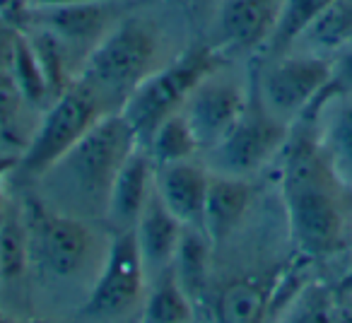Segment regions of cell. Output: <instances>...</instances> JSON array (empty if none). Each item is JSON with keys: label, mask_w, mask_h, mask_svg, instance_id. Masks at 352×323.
I'll return each instance as SVG.
<instances>
[{"label": "cell", "mask_w": 352, "mask_h": 323, "mask_svg": "<svg viewBox=\"0 0 352 323\" xmlns=\"http://www.w3.org/2000/svg\"><path fill=\"white\" fill-rule=\"evenodd\" d=\"M283 198L292 239L307 256L340 249L347 225L345 183L321 140L302 135L287 147Z\"/></svg>", "instance_id": "1"}, {"label": "cell", "mask_w": 352, "mask_h": 323, "mask_svg": "<svg viewBox=\"0 0 352 323\" xmlns=\"http://www.w3.org/2000/svg\"><path fill=\"white\" fill-rule=\"evenodd\" d=\"M138 145L135 131L121 111L107 113L39 181H51L56 201L63 208H73V217L107 215L113 181Z\"/></svg>", "instance_id": "2"}, {"label": "cell", "mask_w": 352, "mask_h": 323, "mask_svg": "<svg viewBox=\"0 0 352 323\" xmlns=\"http://www.w3.org/2000/svg\"><path fill=\"white\" fill-rule=\"evenodd\" d=\"M160 56L162 36L155 22L126 17L85 56L75 82L92 92L109 113H116L128 97L162 68Z\"/></svg>", "instance_id": "3"}, {"label": "cell", "mask_w": 352, "mask_h": 323, "mask_svg": "<svg viewBox=\"0 0 352 323\" xmlns=\"http://www.w3.org/2000/svg\"><path fill=\"white\" fill-rule=\"evenodd\" d=\"M225 63V56L215 46L198 44L176 56L171 63L157 68L123 104L121 116L135 131L138 142H145L162 121L179 113L191 92Z\"/></svg>", "instance_id": "4"}, {"label": "cell", "mask_w": 352, "mask_h": 323, "mask_svg": "<svg viewBox=\"0 0 352 323\" xmlns=\"http://www.w3.org/2000/svg\"><path fill=\"white\" fill-rule=\"evenodd\" d=\"M107 113L109 111L97 102L92 92H87L82 85L75 82L60 97L54 99L39 131L34 133L25 155L20 157L17 172L22 177L39 181L56 162L63 159L82 140L85 133Z\"/></svg>", "instance_id": "5"}, {"label": "cell", "mask_w": 352, "mask_h": 323, "mask_svg": "<svg viewBox=\"0 0 352 323\" xmlns=\"http://www.w3.org/2000/svg\"><path fill=\"white\" fill-rule=\"evenodd\" d=\"M331 75L333 58L314 51H289L268 58V68L258 82V99L275 118L292 123L316 109L331 85Z\"/></svg>", "instance_id": "6"}, {"label": "cell", "mask_w": 352, "mask_h": 323, "mask_svg": "<svg viewBox=\"0 0 352 323\" xmlns=\"http://www.w3.org/2000/svg\"><path fill=\"white\" fill-rule=\"evenodd\" d=\"M30 241V260L51 278H73L92 254V232L80 217L65 215L39 198H27L22 208Z\"/></svg>", "instance_id": "7"}, {"label": "cell", "mask_w": 352, "mask_h": 323, "mask_svg": "<svg viewBox=\"0 0 352 323\" xmlns=\"http://www.w3.org/2000/svg\"><path fill=\"white\" fill-rule=\"evenodd\" d=\"M287 135L289 123L275 118L256 94L234 128L206 150V167L212 174L249 179L287 145Z\"/></svg>", "instance_id": "8"}, {"label": "cell", "mask_w": 352, "mask_h": 323, "mask_svg": "<svg viewBox=\"0 0 352 323\" xmlns=\"http://www.w3.org/2000/svg\"><path fill=\"white\" fill-rule=\"evenodd\" d=\"M145 282L147 278L135 244V232H118L109 244L99 278L85 304V313L94 318L123 316L140 299Z\"/></svg>", "instance_id": "9"}, {"label": "cell", "mask_w": 352, "mask_h": 323, "mask_svg": "<svg viewBox=\"0 0 352 323\" xmlns=\"http://www.w3.org/2000/svg\"><path fill=\"white\" fill-rule=\"evenodd\" d=\"M246 107H249V97L244 85L217 70L193 89L182 113L196 135L201 152H206L234 128Z\"/></svg>", "instance_id": "10"}, {"label": "cell", "mask_w": 352, "mask_h": 323, "mask_svg": "<svg viewBox=\"0 0 352 323\" xmlns=\"http://www.w3.org/2000/svg\"><path fill=\"white\" fill-rule=\"evenodd\" d=\"M111 0H85L73 5L34 10L32 22L58 36L68 51L85 49L89 54L113 30L116 22H111Z\"/></svg>", "instance_id": "11"}, {"label": "cell", "mask_w": 352, "mask_h": 323, "mask_svg": "<svg viewBox=\"0 0 352 323\" xmlns=\"http://www.w3.org/2000/svg\"><path fill=\"white\" fill-rule=\"evenodd\" d=\"M208 179H210V172L196 157L171 162V164L155 167V191L166 205V210L184 227L203 230Z\"/></svg>", "instance_id": "12"}, {"label": "cell", "mask_w": 352, "mask_h": 323, "mask_svg": "<svg viewBox=\"0 0 352 323\" xmlns=\"http://www.w3.org/2000/svg\"><path fill=\"white\" fill-rule=\"evenodd\" d=\"M283 0H222L217 12L220 51L265 49L278 25Z\"/></svg>", "instance_id": "13"}, {"label": "cell", "mask_w": 352, "mask_h": 323, "mask_svg": "<svg viewBox=\"0 0 352 323\" xmlns=\"http://www.w3.org/2000/svg\"><path fill=\"white\" fill-rule=\"evenodd\" d=\"M152 191H155V162L145 147L138 145L123 162L109 196L104 217L111 225L113 234L135 230L138 217L145 210Z\"/></svg>", "instance_id": "14"}, {"label": "cell", "mask_w": 352, "mask_h": 323, "mask_svg": "<svg viewBox=\"0 0 352 323\" xmlns=\"http://www.w3.org/2000/svg\"><path fill=\"white\" fill-rule=\"evenodd\" d=\"M133 232H135V244L140 251L145 278L155 282L157 278L171 270L176 249H179V241L184 234V225L166 210L157 191H152Z\"/></svg>", "instance_id": "15"}, {"label": "cell", "mask_w": 352, "mask_h": 323, "mask_svg": "<svg viewBox=\"0 0 352 323\" xmlns=\"http://www.w3.org/2000/svg\"><path fill=\"white\" fill-rule=\"evenodd\" d=\"M251 201H254V188L249 179L210 172L206 210H203V232L212 246H220L239 227V222L249 212Z\"/></svg>", "instance_id": "16"}, {"label": "cell", "mask_w": 352, "mask_h": 323, "mask_svg": "<svg viewBox=\"0 0 352 323\" xmlns=\"http://www.w3.org/2000/svg\"><path fill=\"white\" fill-rule=\"evenodd\" d=\"M210 239L206 236L203 230L196 227H184L182 241L176 249L174 263H171V273H174L176 282L188 299H198L206 289L208 282V268H210Z\"/></svg>", "instance_id": "17"}, {"label": "cell", "mask_w": 352, "mask_h": 323, "mask_svg": "<svg viewBox=\"0 0 352 323\" xmlns=\"http://www.w3.org/2000/svg\"><path fill=\"white\" fill-rule=\"evenodd\" d=\"M333 0H283L278 15V25L270 36L268 46V58H278L289 51L297 49V44L304 39L309 30L314 27V22L323 15Z\"/></svg>", "instance_id": "18"}, {"label": "cell", "mask_w": 352, "mask_h": 323, "mask_svg": "<svg viewBox=\"0 0 352 323\" xmlns=\"http://www.w3.org/2000/svg\"><path fill=\"white\" fill-rule=\"evenodd\" d=\"M352 44V0H333L297 46L333 58Z\"/></svg>", "instance_id": "19"}, {"label": "cell", "mask_w": 352, "mask_h": 323, "mask_svg": "<svg viewBox=\"0 0 352 323\" xmlns=\"http://www.w3.org/2000/svg\"><path fill=\"white\" fill-rule=\"evenodd\" d=\"M147 152H150L155 167L160 164H171V162H184V159H193V157L201 152L196 135L188 128L184 113H174L166 121H162L160 126L152 131V135L142 142Z\"/></svg>", "instance_id": "20"}, {"label": "cell", "mask_w": 352, "mask_h": 323, "mask_svg": "<svg viewBox=\"0 0 352 323\" xmlns=\"http://www.w3.org/2000/svg\"><path fill=\"white\" fill-rule=\"evenodd\" d=\"M145 307H142L140 323H191L193 307L188 294L179 287L174 273H164L157 278Z\"/></svg>", "instance_id": "21"}, {"label": "cell", "mask_w": 352, "mask_h": 323, "mask_svg": "<svg viewBox=\"0 0 352 323\" xmlns=\"http://www.w3.org/2000/svg\"><path fill=\"white\" fill-rule=\"evenodd\" d=\"M30 265V241L22 210L0 215V282H15Z\"/></svg>", "instance_id": "22"}, {"label": "cell", "mask_w": 352, "mask_h": 323, "mask_svg": "<svg viewBox=\"0 0 352 323\" xmlns=\"http://www.w3.org/2000/svg\"><path fill=\"white\" fill-rule=\"evenodd\" d=\"M10 73L15 80V89L20 92L22 99H27L30 104H44L46 99H51L49 85H46L44 70L39 65L32 41L27 36V32L15 36L10 51Z\"/></svg>", "instance_id": "23"}, {"label": "cell", "mask_w": 352, "mask_h": 323, "mask_svg": "<svg viewBox=\"0 0 352 323\" xmlns=\"http://www.w3.org/2000/svg\"><path fill=\"white\" fill-rule=\"evenodd\" d=\"M220 323H263L265 294L256 282L239 280L225 287L217 302Z\"/></svg>", "instance_id": "24"}, {"label": "cell", "mask_w": 352, "mask_h": 323, "mask_svg": "<svg viewBox=\"0 0 352 323\" xmlns=\"http://www.w3.org/2000/svg\"><path fill=\"white\" fill-rule=\"evenodd\" d=\"M326 104H333V111L321 142L342 174L345 169H352V97H333Z\"/></svg>", "instance_id": "25"}, {"label": "cell", "mask_w": 352, "mask_h": 323, "mask_svg": "<svg viewBox=\"0 0 352 323\" xmlns=\"http://www.w3.org/2000/svg\"><path fill=\"white\" fill-rule=\"evenodd\" d=\"M27 36H30L32 49H34L41 70H44L51 99L60 97L68 89V49L58 36L41 30V27H34V32H27Z\"/></svg>", "instance_id": "26"}, {"label": "cell", "mask_w": 352, "mask_h": 323, "mask_svg": "<svg viewBox=\"0 0 352 323\" xmlns=\"http://www.w3.org/2000/svg\"><path fill=\"white\" fill-rule=\"evenodd\" d=\"M338 307L331 292L321 285H309L297 294L280 323H336Z\"/></svg>", "instance_id": "27"}, {"label": "cell", "mask_w": 352, "mask_h": 323, "mask_svg": "<svg viewBox=\"0 0 352 323\" xmlns=\"http://www.w3.org/2000/svg\"><path fill=\"white\" fill-rule=\"evenodd\" d=\"M333 97H352V44L333 56V75L331 85L323 92L321 102L316 107H323Z\"/></svg>", "instance_id": "28"}, {"label": "cell", "mask_w": 352, "mask_h": 323, "mask_svg": "<svg viewBox=\"0 0 352 323\" xmlns=\"http://www.w3.org/2000/svg\"><path fill=\"white\" fill-rule=\"evenodd\" d=\"M20 164V157H0V215L6 210V201H3V181L10 172H15Z\"/></svg>", "instance_id": "29"}, {"label": "cell", "mask_w": 352, "mask_h": 323, "mask_svg": "<svg viewBox=\"0 0 352 323\" xmlns=\"http://www.w3.org/2000/svg\"><path fill=\"white\" fill-rule=\"evenodd\" d=\"M32 10H41V8H60V5H73V3H85V0H27Z\"/></svg>", "instance_id": "30"}, {"label": "cell", "mask_w": 352, "mask_h": 323, "mask_svg": "<svg viewBox=\"0 0 352 323\" xmlns=\"http://www.w3.org/2000/svg\"><path fill=\"white\" fill-rule=\"evenodd\" d=\"M336 323H352V307L350 309H338V321Z\"/></svg>", "instance_id": "31"}, {"label": "cell", "mask_w": 352, "mask_h": 323, "mask_svg": "<svg viewBox=\"0 0 352 323\" xmlns=\"http://www.w3.org/2000/svg\"><path fill=\"white\" fill-rule=\"evenodd\" d=\"M0 323H12V321H10V318H8V316H6V313L0 311Z\"/></svg>", "instance_id": "32"}, {"label": "cell", "mask_w": 352, "mask_h": 323, "mask_svg": "<svg viewBox=\"0 0 352 323\" xmlns=\"http://www.w3.org/2000/svg\"><path fill=\"white\" fill-rule=\"evenodd\" d=\"M27 323H46V321H27Z\"/></svg>", "instance_id": "33"}]
</instances>
